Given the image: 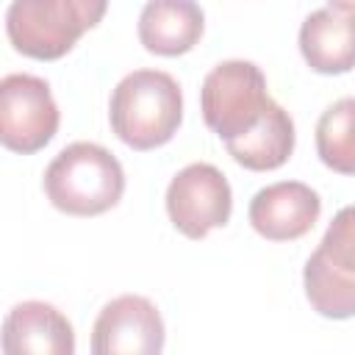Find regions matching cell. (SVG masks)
I'll return each instance as SVG.
<instances>
[{"label":"cell","instance_id":"cell-1","mask_svg":"<svg viewBox=\"0 0 355 355\" xmlns=\"http://www.w3.org/2000/svg\"><path fill=\"white\" fill-rule=\"evenodd\" d=\"M108 119L116 139L133 150L166 144L183 119V92L169 72H128L111 92Z\"/></svg>","mask_w":355,"mask_h":355},{"label":"cell","instance_id":"cell-2","mask_svg":"<svg viewBox=\"0 0 355 355\" xmlns=\"http://www.w3.org/2000/svg\"><path fill=\"white\" fill-rule=\"evenodd\" d=\"M44 194L61 214L97 216L111 211L125 191V172L103 144H67L44 169Z\"/></svg>","mask_w":355,"mask_h":355},{"label":"cell","instance_id":"cell-3","mask_svg":"<svg viewBox=\"0 0 355 355\" xmlns=\"http://www.w3.org/2000/svg\"><path fill=\"white\" fill-rule=\"evenodd\" d=\"M105 11L108 0H14L6 11V33L17 53L55 61L100 25Z\"/></svg>","mask_w":355,"mask_h":355},{"label":"cell","instance_id":"cell-4","mask_svg":"<svg viewBox=\"0 0 355 355\" xmlns=\"http://www.w3.org/2000/svg\"><path fill=\"white\" fill-rule=\"evenodd\" d=\"M272 103L261 67L244 58L216 64L200 89L202 119L225 144L255 130Z\"/></svg>","mask_w":355,"mask_h":355},{"label":"cell","instance_id":"cell-5","mask_svg":"<svg viewBox=\"0 0 355 355\" xmlns=\"http://www.w3.org/2000/svg\"><path fill=\"white\" fill-rule=\"evenodd\" d=\"M311 308L324 319L355 316V205L341 208L302 269Z\"/></svg>","mask_w":355,"mask_h":355},{"label":"cell","instance_id":"cell-6","mask_svg":"<svg viewBox=\"0 0 355 355\" xmlns=\"http://www.w3.org/2000/svg\"><path fill=\"white\" fill-rule=\"evenodd\" d=\"M61 122L47 80L14 72L0 80V141L3 147L31 155L55 136Z\"/></svg>","mask_w":355,"mask_h":355},{"label":"cell","instance_id":"cell-7","mask_svg":"<svg viewBox=\"0 0 355 355\" xmlns=\"http://www.w3.org/2000/svg\"><path fill=\"white\" fill-rule=\"evenodd\" d=\"M233 211V191L227 178L205 161L183 166L166 186L169 222L186 239H205L211 230L225 227Z\"/></svg>","mask_w":355,"mask_h":355},{"label":"cell","instance_id":"cell-8","mask_svg":"<svg viewBox=\"0 0 355 355\" xmlns=\"http://www.w3.org/2000/svg\"><path fill=\"white\" fill-rule=\"evenodd\" d=\"M164 349V319L139 294H122L103 305L92 327L94 355H158Z\"/></svg>","mask_w":355,"mask_h":355},{"label":"cell","instance_id":"cell-9","mask_svg":"<svg viewBox=\"0 0 355 355\" xmlns=\"http://www.w3.org/2000/svg\"><path fill=\"white\" fill-rule=\"evenodd\" d=\"M319 194L300 180H280L263 186L250 200V225L269 241L302 239L319 219Z\"/></svg>","mask_w":355,"mask_h":355},{"label":"cell","instance_id":"cell-10","mask_svg":"<svg viewBox=\"0 0 355 355\" xmlns=\"http://www.w3.org/2000/svg\"><path fill=\"white\" fill-rule=\"evenodd\" d=\"M6 355H72L75 330L69 319L50 302L25 300L14 305L3 322Z\"/></svg>","mask_w":355,"mask_h":355},{"label":"cell","instance_id":"cell-11","mask_svg":"<svg viewBox=\"0 0 355 355\" xmlns=\"http://www.w3.org/2000/svg\"><path fill=\"white\" fill-rule=\"evenodd\" d=\"M300 53L319 75L355 69V8L327 6L311 11L300 25Z\"/></svg>","mask_w":355,"mask_h":355},{"label":"cell","instance_id":"cell-12","mask_svg":"<svg viewBox=\"0 0 355 355\" xmlns=\"http://www.w3.org/2000/svg\"><path fill=\"white\" fill-rule=\"evenodd\" d=\"M205 28V14L197 0H147L139 14V42L155 55L189 53Z\"/></svg>","mask_w":355,"mask_h":355},{"label":"cell","instance_id":"cell-13","mask_svg":"<svg viewBox=\"0 0 355 355\" xmlns=\"http://www.w3.org/2000/svg\"><path fill=\"white\" fill-rule=\"evenodd\" d=\"M230 158L252 172H272L294 153V122L280 103H272L266 116L247 136L225 144Z\"/></svg>","mask_w":355,"mask_h":355},{"label":"cell","instance_id":"cell-14","mask_svg":"<svg viewBox=\"0 0 355 355\" xmlns=\"http://www.w3.org/2000/svg\"><path fill=\"white\" fill-rule=\"evenodd\" d=\"M316 153L338 175H355V97L327 105L316 122Z\"/></svg>","mask_w":355,"mask_h":355},{"label":"cell","instance_id":"cell-15","mask_svg":"<svg viewBox=\"0 0 355 355\" xmlns=\"http://www.w3.org/2000/svg\"><path fill=\"white\" fill-rule=\"evenodd\" d=\"M330 6H341V8H355V0H330Z\"/></svg>","mask_w":355,"mask_h":355}]
</instances>
